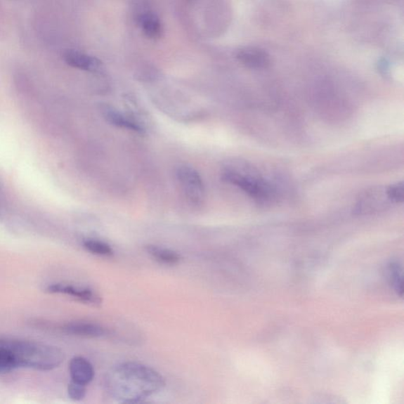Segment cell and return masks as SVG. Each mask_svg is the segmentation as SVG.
Instances as JSON below:
<instances>
[{
    "instance_id": "6da1fadb",
    "label": "cell",
    "mask_w": 404,
    "mask_h": 404,
    "mask_svg": "<svg viewBox=\"0 0 404 404\" xmlns=\"http://www.w3.org/2000/svg\"><path fill=\"white\" fill-rule=\"evenodd\" d=\"M106 389L112 398L122 403H137L162 391L164 377L143 364L128 362L108 372Z\"/></svg>"
},
{
    "instance_id": "7a4b0ae2",
    "label": "cell",
    "mask_w": 404,
    "mask_h": 404,
    "mask_svg": "<svg viewBox=\"0 0 404 404\" xmlns=\"http://www.w3.org/2000/svg\"><path fill=\"white\" fill-rule=\"evenodd\" d=\"M223 181L236 185L256 202H271L275 190L271 183L253 170L228 169L222 174Z\"/></svg>"
},
{
    "instance_id": "3957f363",
    "label": "cell",
    "mask_w": 404,
    "mask_h": 404,
    "mask_svg": "<svg viewBox=\"0 0 404 404\" xmlns=\"http://www.w3.org/2000/svg\"><path fill=\"white\" fill-rule=\"evenodd\" d=\"M176 177L188 200L196 205L202 204L204 200L205 190L200 173L191 167L181 165L176 170Z\"/></svg>"
},
{
    "instance_id": "277c9868",
    "label": "cell",
    "mask_w": 404,
    "mask_h": 404,
    "mask_svg": "<svg viewBox=\"0 0 404 404\" xmlns=\"http://www.w3.org/2000/svg\"><path fill=\"white\" fill-rule=\"evenodd\" d=\"M391 201L386 193V188H376L365 191L358 198L355 211L358 214L373 213L386 209Z\"/></svg>"
},
{
    "instance_id": "5b68a950",
    "label": "cell",
    "mask_w": 404,
    "mask_h": 404,
    "mask_svg": "<svg viewBox=\"0 0 404 404\" xmlns=\"http://www.w3.org/2000/svg\"><path fill=\"white\" fill-rule=\"evenodd\" d=\"M237 60L246 67L261 70L271 65V57L265 50L256 47H245L236 53Z\"/></svg>"
},
{
    "instance_id": "8992f818",
    "label": "cell",
    "mask_w": 404,
    "mask_h": 404,
    "mask_svg": "<svg viewBox=\"0 0 404 404\" xmlns=\"http://www.w3.org/2000/svg\"><path fill=\"white\" fill-rule=\"evenodd\" d=\"M47 291L49 293L68 294V296L73 297L85 303L96 305H99L102 303L100 297L91 289H88V288H82L63 284H55L48 286Z\"/></svg>"
},
{
    "instance_id": "52a82bcc",
    "label": "cell",
    "mask_w": 404,
    "mask_h": 404,
    "mask_svg": "<svg viewBox=\"0 0 404 404\" xmlns=\"http://www.w3.org/2000/svg\"><path fill=\"white\" fill-rule=\"evenodd\" d=\"M69 370L72 382L86 386L93 380L95 371L93 365L85 358H73L70 362Z\"/></svg>"
},
{
    "instance_id": "ba28073f",
    "label": "cell",
    "mask_w": 404,
    "mask_h": 404,
    "mask_svg": "<svg viewBox=\"0 0 404 404\" xmlns=\"http://www.w3.org/2000/svg\"><path fill=\"white\" fill-rule=\"evenodd\" d=\"M64 60L69 66L86 72L99 73L103 68L102 63L97 58L77 51H68L64 56Z\"/></svg>"
},
{
    "instance_id": "9c48e42d",
    "label": "cell",
    "mask_w": 404,
    "mask_h": 404,
    "mask_svg": "<svg viewBox=\"0 0 404 404\" xmlns=\"http://www.w3.org/2000/svg\"><path fill=\"white\" fill-rule=\"evenodd\" d=\"M62 331L68 335L98 338L105 337L108 332L100 325L86 322H72L62 326Z\"/></svg>"
},
{
    "instance_id": "30bf717a",
    "label": "cell",
    "mask_w": 404,
    "mask_h": 404,
    "mask_svg": "<svg viewBox=\"0 0 404 404\" xmlns=\"http://www.w3.org/2000/svg\"><path fill=\"white\" fill-rule=\"evenodd\" d=\"M101 112L108 123L115 126L124 128V129L139 133H143L145 131L144 128L141 126L138 122L125 117V115L115 110V109L111 106L106 105H102Z\"/></svg>"
},
{
    "instance_id": "8fae6325",
    "label": "cell",
    "mask_w": 404,
    "mask_h": 404,
    "mask_svg": "<svg viewBox=\"0 0 404 404\" xmlns=\"http://www.w3.org/2000/svg\"><path fill=\"white\" fill-rule=\"evenodd\" d=\"M138 23L145 35L150 39H159L162 34V25L159 18L153 13H145L138 18Z\"/></svg>"
},
{
    "instance_id": "7c38bea8",
    "label": "cell",
    "mask_w": 404,
    "mask_h": 404,
    "mask_svg": "<svg viewBox=\"0 0 404 404\" xmlns=\"http://www.w3.org/2000/svg\"><path fill=\"white\" fill-rule=\"evenodd\" d=\"M146 252L157 261L164 263V264L176 265L181 261V256L171 249L159 247L157 246H147Z\"/></svg>"
},
{
    "instance_id": "4fadbf2b",
    "label": "cell",
    "mask_w": 404,
    "mask_h": 404,
    "mask_svg": "<svg viewBox=\"0 0 404 404\" xmlns=\"http://www.w3.org/2000/svg\"><path fill=\"white\" fill-rule=\"evenodd\" d=\"M88 252L101 256H112L114 254L112 248L107 243L98 240H87L83 243Z\"/></svg>"
},
{
    "instance_id": "5bb4252c",
    "label": "cell",
    "mask_w": 404,
    "mask_h": 404,
    "mask_svg": "<svg viewBox=\"0 0 404 404\" xmlns=\"http://www.w3.org/2000/svg\"><path fill=\"white\" fill-rule=\"evenodd\" d=\"M389 278L395 291L402 296V269L397 263H392L389 266Z\"/></svg>"
},
{
    "instance_id": "9a60e30c",
    "label": "cell",
    "mask_w": 404,
    "mask_h": 404,
    "mask_svg": "<svg viewBox=\"0 0 404 404\" xmlns=\"http://www.w3.org/2000/svg\"><path fill=\"white\" fill-rule=\"evenodd\" d=\"M386 193L391 202L402 203L404 197L403 182L396 183L386 188Z\"/></svg>"
},
{
    "instance_id": "2e32d148",
    "label": "cell",
    "mask_w": 404,
    "mask_h": 404,
    "mask_svg": "<svg viewBox=\"0 0 404 404\" xmlns=\"http://www.w3.org/2000/svg\"><path fill=\"white\" fill-rule=\"evenodd\" d=\"M67 393L70 399L80 401L85 398L86 394V386L72 382L69 384Z\"/></svg>"
},
{
    "instance_id": "e0dca14e",
    "label": "cell",
    "mask_w": 404,
    "mask_h": 404,
    "mask_svg": "<svg viewBox=\"0 0 404 404\" xmlns=\"http://www.w3.org/2000/svg\"><path fill=\"white\" fill-rule=\"evenodd\" d=\"M188 1H191V0H188Z\"/></svg>"
}]
</instances>
